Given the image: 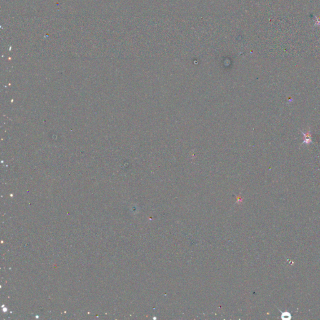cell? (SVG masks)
<instances>
[{
    "instance_id": "cell-2",
    "label": "cell",
    "mask_w": 320,
    "mask_h": 320,
    "mask_svg": "<svg viewBox=\"0 0 320 320\" xmlns=\"http://www.w3.org/2000/svg\"><path fill=\"white\" fill-rule=\"evenodd\" d=\"M281 317L284 319H291V314H290V313H289L288 312H284L282 314Z\"/></svg>"
},
{
    "instance_id": "cell-1",
    "label": "cell",
    "mask_w": 320,
    "mask_h": 320,
    "mask_svg": "<svg viewBox=\"0 0 320 320\" xmlns=\"http://www.w3.org/2000/svg\"><path fill=\"white\" fill-rule=\"evenodd\" d=\"M301 132L303 133V138H304V140L303 141L302 144L301 145V146L303 145V144H306V145H309L310 143H313V141H312V134L310 132V129L309 128H308V129L307 130V131L306 133H304L302 131H301Z\"/></svg>"
}]
</instances>
